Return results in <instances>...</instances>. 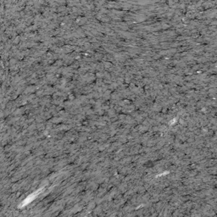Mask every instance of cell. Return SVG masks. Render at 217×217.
<instances>
[{
  "label": "cell",
  "mask_w": 217,
  "mask_h": 217,
  "mask_svg": "<svg viewBox=\"0 0 217 217\" xmlns=\"http://www.w3.org/2000/svg\"><path fill=\"white\" fill-rule=\"evenodd\" d=\"M42 192V189H39V190H38L36 193H32V194H31L29 197H27L24 201H23V203H22V204L20 205V207H23V206H25V205H27V204H28L29 203H31L33 199H35V198H37V196H38L40 193Z\"/></svg>",
  "instance_id": "obj_1"
}]
</instances>
